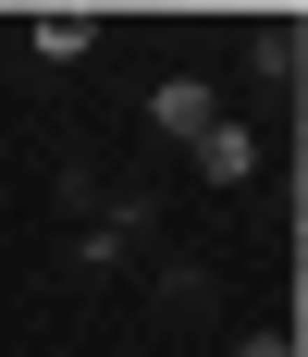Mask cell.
I'll return each instance as SVG.
<instances>
[{"label": "cell", "instance_id": "cell-5", "mask_svg": "<svg viewBox=\"0 0 308 357\" xmlns=\"http://www.w3.org/2000/svg\"><path fill=\"white\" fill-rule=\"evenodd\" d=\"M235 357H296V333H247V345Z\"/></svg>", "mask_w": 308, "mask_h": 357}, {"label": "cell", "instance_id": "cell-4", "mask_svg": "<svg viewBox=\"0 0 308 357\" xmlns=\"http://www.w3.org/2000/svg\"><path fill=\"white\" fill-rule=\"evenodd\" d=\"M247 50H259V74H296V50H308V25H296V13H272V25L247 37Z\"/></svg>", "mask_w": 308, "mask_h": 357}, {"label": "cell", "instance_id": "cell-1", "mask_svg": "<svg viewBox=\"0 0 308 357\" xmlns=\"http://www.w3.org/2000/svg\"><path fill=\"white\" fill-rule=\"evenodd\" d=\"M148 123H161V136H185V148H198V136H210V123H222V99H210L198 74H173L161 99H148Z\"/></svg>", "mask_w": 308, "mask_h": 357}, {"label": "cell", "instance_id": "cell-2", "mask_svg": "<svg viewBox=\"0 0 308 357\" xmlns=\"http://www.w3.org/2000/svg\"><path fill=\"white\" fill-rule=\"evenodd\" d=\"M198 173L210 185H247V173H259V136H247V123H210V136H198Z\"/></svg>", "mask_w": 308, "mask_h": 357}, {"label": "cell", "instance_id": "cell-3", "mask_svg": "<svg viewBox=\"0 0 308 357\" xmlns=\"http://www.w3.org/2000/svg\"><path fill=\"white\" fill-rule=\"evenodd\" d=\"M87 37H99V13H37V50L50 62H87Z\"/></svg>", "mask_w": 308, "mask_h": 357}]
</instances>
